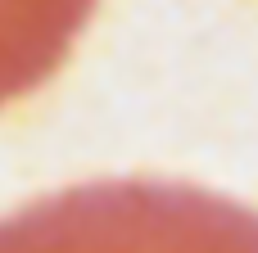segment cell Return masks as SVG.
I'll return each mask as SVG.
<instances>
[{
    "mask_svg": "<svg viewBox=\"0 0 258 253\" xmlns=\"http://www.w3.org/2000/svg\"><path fill=\"white\" fill-rule=\"evenodd\" d=\"M0 253H258V217L190 190L104 186L5 222Z\"/></svg>",
    "mask_w": 258,
    "mask_h": 253,
    "instance_id": "1",
    "label": "cell"
}]
</instances>
